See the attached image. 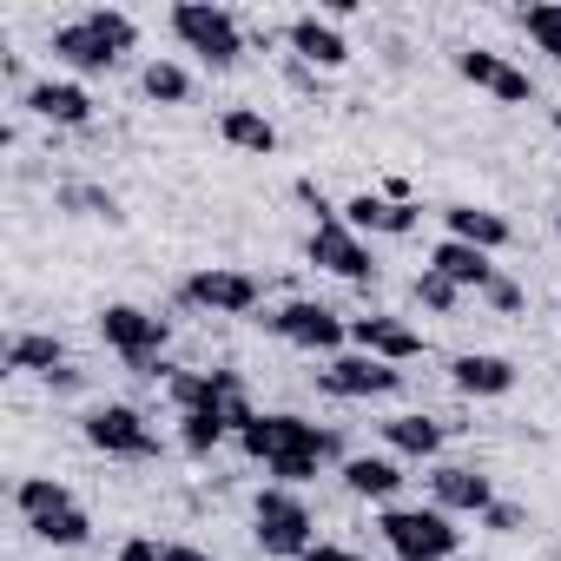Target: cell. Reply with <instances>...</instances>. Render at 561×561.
<instances>
[{
    "label": "cell",
    "instance_id": "33",
    "mask_svg": "<svg viewBox=\"0 0 561 561\" xmlns=\"http://www.w3.org/2000/svg\"><path fill=\"white\" fill-rule=\"evenodd\" d=\"M482 522H489L495 535H508V528H522V508H515V502H489V515H482Z\"/></svg>",
    "mask_w": 561,
    "mask_h": 561
},
{
    "label": "cell",
    "instance_id": "10",
    "mask_svg": "<svg viewBox=\"0 0 561 561\" xmlns=\"http://www.w3.org/2000/svg\"><path fill=\"white\" fill-rule=\"evenodd\" d=\"M456 73H462L469 87L495 93L502 106H528V100H535L528 73H522V67H508V60H502V54H489V47H462V54H456Z\"/></svg>",
    "mask_w": 561,
    "mask_h": 561
},
{
    "label": "cell",
    "instance_id": "5",
    "mask_svg": "<svg viewBox=\"0 0 561 561\" xmlns=\"http://www.w3.org/2000/svg\"><path fill=\"white\" fill-rule=\"evenodd\" d=\"M172 34L205 60V67H231L244 54V34L225 8H205V0H185V8H172Z\"/></svg>",
    "mask_w": 561,
    "mask_h": 561
},
{
    "label": "cell",
    "instance_id": "35",
    "mask_svg": "<svg viewBox=\"0 0 561 561\" xmlns=\"http://www.w3.org/2000/svg\"><path fill=\"white\" fill-rule=\"evenodd\" d=\"M305 561H364V554H357V548H337V541H318Z\"/></svg>",
    "mask_w": 561,
    "mask_h": 561
},
{
    "label": "cell",
    "instance_id": "29",
    "mask_svg": "<svg viewBox=\"0 0 561 561\" xmlns=\"http://www.w3.org/2000/svg\"><path fill=\"white\" fill-rule=\"evenodd\" d=\"M14 502H21V515L34 522V515H47V508H67V502H73V489H67V482H54V476H27V482L14 489Z\"/></svg>",
    "mask_w": 561,
    "mask_h": 561
},
{
    "label": "cell",
    "instance_id": "4",
    "mask_svg": "<svg viewBox=\"0 0 561 561\" xmlns=\"http://www.w3.org/2000/svg\"><path fill=\"white\" fill-rule=\"evenodd\" d=\"M257 548L264 554H311L318 541H311V508L291 495V489H257Z\"/></svg>",
    "mask_w": 561,
    "mask_h": 561
},
{
    "label": "cell",
    "instance_id": "23",
    "mask_svg": "<svg viewBox=\"0 0 561 561\" xmlns=\"http://www.w3.org/2000/svg\"><path fill=\"white\" fill-rule=\"evenodd\" d=\"M8 370H41V377H54V370H67V344H60V337H41V331H21V337L8 344Z\"/></svg>",
    "mask_w": 561,
    "mask_h": 561
},
{
    "label": "cell",
    "instance_id": "16",
    "mask_svg": "<svg viewBox=\"0 0 561 561\" xmlns=\"http://www.w3.org/2000/svg\"><path fill=\"white\" fill-rule=\"evenodd\" d=\"M291 54L305 60V67H324V73H337L344 60H351V47H344V34L331 27V21H318V14H305V21H291Z\"/></svg>",
    "mask_w": 561,
    "mask_h": 561
},
{
    "label": "cell",
    "instance_id": "21",
    "mask_svg": "<svg viewBox=\"0 0 561 561\" xmlns=\"http://www.w3.org/2000/svg\"><path fill=\"white\" fill-rule=\"evenodd\" d=\"M218 133H225V146H238V152H277V126L264 119V113H251V106H225V119H218Z\"/></svg>",
    "mask_w": 561,
    "mask_h": 561
},
{
    "label": "cell",
    "instance_id": "36",
    "mask_svg": "<svg viewBox=\"0 0 561 561\" xmlns=\"http://www.w3.org/2000/svg\"><path fill=\"white\" fill-rule=\"evenodd\" d=\"M119 561H159V548H152V541H146V535H133V541H126V548H119Z\"/></svg>",
    "mask_w": 561,
    "mask_h": 561
},
{
    "label": "cell",
    "instance_id": "19",
    "mask_svg": "<svg viewBox=\"0 0 561 561\" xmlns=\"http://www.w3.org/2000/svg\"><path fill=\"white\" fill-rule=\"evenodd\" d=\"M449 370H456V390L462 397H508L515 390V364L508 357H489V351H469Z\"/></svg>",
    "mask_w": 561,
    "mask_h": 561
},
{
    "label": "cell",
    "instance_id": "7",
    "mask_svg": "<svg viewBox=\"0 0 561 561\" xmlns=\"http://www.w3.org/2000/svg\"><path fill=\"white\" fill-rule=\"evenodd\" d=\"M311 264H318V271H331V277H344V285H370V277H377L370 244H364L344 218H331V225H318V231H311Z\"/></svg>",
    "mask_w": 561,
    "mask_h": 561
},
{
    "label": "cell",
    "instance_id": "2",
    "mask_svg": "<svg viewBox=\"0 0 561 561\" xmlns=\"http://www.w3.org/2000/svg\"><path fill=\"white\" fill-rule=\"evenodd\" d=\"M238 443H244V456L251 462H291V456H311V462H324V456H337V436L331 430H318V423H305V416H251L244 430H238Z\"/></svg>",
    "mask_w": 561,
    "mask_h": 561
},
{
    "label": "cell",
    "instance_id": "9",
    "mask_svg": "<svg viewBox=\"0 0 561 561\" xmlns=\"http://www.w3.org/2000/svg\"><path fill=\"white\" fill-rule=\"evenodd\" d=\"M185 305H205V311L244 318V311H257V277H251V271H225V264L192 271V277H185Z\"/></svg>",
    "mask_w": 561,
    "mask_h": 561
},
{
    "label": "cell",
    "instance_id": "38",
    "mask_svg": "<svg viewBox=\"0 0 561 561\" xmlns=\"http://www.w3.org/2000/svg\"><path fill=\"white\" fill-rule=\"evenodd\" d=\"M554 231H561V218H554Z\"/></svg>",
    "mask_w": 561,
    "mask_h": 561
},
{
    "label": "cell",
    "instance_id": "34",
    "mask_svg": "<svg viewBox=\"0 0 561 561\" xmlns=\"http://www.w3.org/2000/svg\"><path fill=\"white\" fill-rule=\"evenodd\" d=\"M159 561H211V554H205V548H192V541H165V548H159Z\"/></svg>",
    "mask_w": 561,
    "mask_h": 561
},
{
    "label": "cell",
    "instance_id": "32",
    "mask_svg": "<svg viewBox=\"0 0 561 561\" xmlns=\"http://www.w3.org/2000/svg\"><path fill=\"white\" fill-rule=\"evenodd\" d=\"M482 298H489L495 311H522V285H508V277H495V285H489Z\"/></svg>",
    "mask_w": 561,
    "mask_h": 561
},
{
    "label": "cell",
    "instance_id": "20",
    "mask_svg": "<svg viewBox=\"0 0 561 561\" xmlns=\"http://www.w3.org/2000/svg\"><path fill=\"white\" fill-rule=\"evenodd\" d=\"M443 218H449V238H462V244H476V251H502V244L515 238L508 218L489 211V205H449Z\"/></svg>",
    "mask_w": 561,
    "mask_h": 561
},
{
    "label": "cell",
    "instance_id": "15",
    "mask_svg": "<svg viewBox=\"0 0 561 561\" xmlns=\"http://www.w3.org/2000/svg\"><path fill=\"white\" fill-rule=\"evenodd\" d=\"M430 271H443L449 285H462V291H489V285H495L489 251H476V244H462V238H443V244L430 251Z\"/></svg>",
    "mask_w": 561,
    "mask_h": 561
},
{
    "label": "cell",
    "instance_id": "18",
    "mask_svg": "<svg viewBox=\"0 0 561 561\" xmlns=\"http://www.w3.org/2000/svg\"><path fill=\"white\" fill-rule=\"evenodd\" d=\"M430 489H436V508L449 515V508H462V515H489V502H495V489H489V476H476V469H436L430 476Z\"/></svg>",
    "mask_w": 561,
    "mask_h": 561
},
{
    "label": "cell",
    "instance_id": "22",
    "mask_svg": "<svg viewBox=\"0 0 561 561\" xmlns=\"http://www.w3.org/2000/svg\"><path fill=\"white\" fill-rule=\"evenodd\" d=\"M344 482H351V495L390 502V495L403 489V469H397L390 456H351V462H344Z\"/></svg>",
    "mask_w": 561,
    "mask_h": 561
},
{
    "label": "cell",
    "instance_id": "27",
    "mask_svg": "<svg viewBox=\"0 0 561 561\" xmlns=\"http://www.w3.org/2000/svg\"><path fill=\"white\" fill-rule=\"evenodd\" d=\"M225 436H231V423H225L218 410H192V416H179V443H185L192 456H211Z\"/></svg>",
    "mask_w": 561,
    "mask_h": 561
},
{
    "label": "cell",
    "instance_id": "3",
    "mask_svg": "<svg viewBox=\"0 0 561 561\" xmlns=\"http://www.w3.org/2000/svg\"><path fill=\"white\" fill-rule=\"evenodd\" d=\"M377 528L403 561H449L456 554V528H449L443 508H383Z\"/></svg>",
    "mask_w": 561,
    "mask_h": 561
},
{
    "label": "cell",
    "instance_id": "17",
    "mask_svg": "<svg viewBox=\"0 0 561 561\" xmlns=\"http://www.w3.org/2000/svg\"><path fill=\"white\" fill-rule=\"evenodd\" d=\"M344 225L364 238V231H390V238H403V231H416V205H397V198H377V192H357L351 205H344Z\"/></svg>",
    "mask_w": 561,
    "mask_h": 561
},
{
    "label": "cell",
    "instance_id": "14",
    "mask_svg": "<svg viewBox=\"0 0 561 561\" xmlns=\"http://www.w3.org/2000/svg\"><path fill=\"white\" fill-rule=\"evenodd\" d=\"M27 113L47 119V126H87L93 119V93L73 87V80H41V87H27Z\"/></svg>",
    "mask_w": 561,
    "mask_h": 561
},
{
    "label": "cell",
    "instance_id": "25",
    "mask_svg": "<svg viewBox=\"0 0 561 561\" xmlns=\"http://www.w3.org/2000/svg\"><path fill=\"white\" fill-rule=\"evenodd\" d=\"M383 436H390V449H403V456H436V449H443V423H430V416H390Z\"/></svg>",
    "mask_w": 561,
    "mask_h": 561
},
{
    "label": "cell",
    "instance_id": "1",
    "mask_svg": "<svg viewBox=\"0 0 561 561\" xmlns=\"http://www.w3.org/2000/svg\"><path fill=\"white\" fill-rule=\"evenodd\" d=\"M133 41H139V27H133L126 14L93 8V14L73 21V27H54V60H67L73 73H113V67L133 54Z\"/></svg>",
    "mask_w": 561,
    "mask_h": 561
},
{
    "label": "cell",
    "instance_id": "28",
    "mask_svg": "<svg viewBox=\"0 0 561 561\" xmlns=\"http://www.w3.org/2000/svg\"><path fill=\"white\" fill-rule=\"evenodd\" d=\"M522 27H528V41L561 67V0H541V8H522Z\"/></svg>",
    "mask_w": 561,
    "mask_h": 561
},
{
    "label": "cell",
    "instance_id": "6",
    "mask_svg": "<svg viewBox=\"0 0 561 561\" xmlns=\"http://www.w3.org/2000/svg\"><path fill=\"white\" fill-rule=\"evenodd\" d=\"M100 337H106L133 370H146V364L165 351L172 331H165V318H152V311H139V305H106V311H100Z\"/></svg>",
    "mask_w": 561,
    "mask_h": 561
},
{
    "label": "cell",
    "instance_id": "31",
    "mask_svg": "<svg viewBox=\"0 0 561 561\" xmlns=\"http://www.w3.org/2000/svg\"><path fill=\"white\" fill-rule=\"evenodd\" d=\"M271 476H277V489H298V482L318 476V462L311 456H291V462H271Z\"/></svg>",
    "mask_w": 561,
    "mask_h": 561
},
{
    "label": "cell",
    "instance_id": "11",
    "mask_svg": "<svg viewBox=\"0 0 561 561\" xmlns=\"http://www.w3.org/2000/svg\"><path fill=\"white\" fill-rule=\"evenodd\" d=\"M318 383H324L331 397H390V390L403 383V370L357 351V357H331V364L318 370Z\"/></svg>",
    "mask_w": 561,
    "mask_h": 561
},
{
    "label": "cell",
    "instance_id": "30",
    "mask_svg": "<svg viewBox=\"0 0 561 561\" xmlns=\"http://www.w3.org/2000/svg\"><path fill=\"white\" fill-rule=\"evenodd\" d=\"M456 298H462V285H449L443 271L423 264V277H416V305H423V311H456Z\"/></svg>",
    "mask_w": 561,
    "mask_h": 561
},
{
    "label": "cell",
    "instance_id": "37",
    "mask_svg": "<svg viewBox=\"0 0 561 561\" xmlns=\"http://www.w3.org/2000/svg\"><path fill=\"white\" fill-rule=\"evenodd\" d=\"M554 133H561V113H554Z\"/></svg>",
    "mask_w": 561,
    "mask_h": 561
},
{
    "label": "cell",
    "instance_id": "26",
    "mask_svg": "<svg viewBox=\"0 0 561 561\" xmlns=\"http://www.w3.org/2000/svg\"><path fill=\"white\" fill-rule=\"evenodd\" d=\"M139 87H146V100H159V106H185V100H192V73L172 67V60H152V67L139 73Z\"/></svg>",
    "mask_w": 561,
    "mask_h": 561
},
{
    "label": "cell",
    "instance_id": "12",
    "mask_svg": "<svg viewBox=\"0 0 561 561\" xmlns=\"http://www.w3.org/2000/svg\"><path fill=\"white\" fill-rule=\"evenodd\" d=\"M271 331L285 337V344H298V351H337L351 337V324L331 305H285V311L271 318Z\"/></svg>",
    "mask_w": 561,
    "mask_h": 561
},
{
    "label": "cell",
    "instance_id": "8",
    "mask_svg": "<svg viewBox=\"0 0 561 561\" xmlns=\"http://www.w3.org/2000/svg\"><path fill=\"white\" fill-rule=\"evenodd\" d=\"M87 443H93L100 456H152V449H159L152 430H146V416H139L133 403H100V410H87Z\"/></svg>",
    "mask_w": 561,
    "mask_h": 561
},
{
    "label": "cell",
    "instance_id": "13",
    "mask_svg": "<svg viewBox=\"0 0 561 561\" xmlns=\"http://www.w3.org/2000/svg\"><path fill=\"white\" fill-rule=\"evenodd\" d=\"M351 337L364 357H383V364H410L423 357V337L403 324V318H351Z\"/></svg>",
    "mask_w": 561,
    "mask_h": 561
},
{
    "label": "cell",
    "instance_id": "24",
    "mask_svg": "<svg viewBox=\"0 0 561 561\" xmlns=\"http://www.w3.org/2000/svg\"><path fill=\"white\" fill-rule=\"evenodd\" d=\"M41 541H54V548H80L87 535H93V522H87V508L80 502H67V508H47V515H34L27 522Z\"/></svg>",
    "mask_w": 561,
    "mask_h": 561
}]
</instances>
